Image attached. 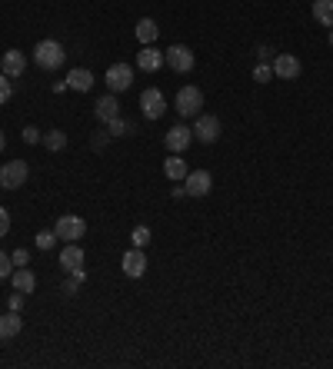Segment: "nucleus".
Returning a JSON list of instances; mask_svg holds the SVG:
<instances>
[{
  "instance_id": "1",
  "label": "nucleus",
  "mask_w": 333,
  "mask_h": 369,
  "mask_svg": "<svg viewBox=\"0 0 333 369\" xmlns=\"http://www.w3.org/2000/svg\"><path fill=\"white\" fill-rule=\"evenodd\" d=\"M64 47L57 43V40H40L37 47H34V64L40 70H57V67L64 64Z\"/></svg>"
},
{
  "instance_id": "2",
  "label": "nucleus",
  "mask_w": 333,
  "mask_h": 369,
  "mask_svg": "<svg viewBox=\"0 0 333 369\" xmlns=\"http://www.w3.org/2000/svg\"><path fill=\"white\" fill-rule=\"evenodd\" d=\"M27 177H30L27 160H7L4 170H0V187H4V190H20L27 183Z\"/></svg>"
},
{
  "instance_id": "3",
  "label": "nucleus",
  "mask_w": 333,
  "mask_h": 369,
  "mask_svg": "<svg viewBox=\"0 0 333 369\" xmlns=\"http://www.w3.org/2000/svg\"><path fill=\"white\" fill-rule=\"evenodd\" d=\"M164 64L170 67V70H177V74H190L193 64H197V57H193L190 47L174 43V47H166V51H164Z\"/></svg>"
},
{
  "instance_id": "4",
  "label": "nucleus",
  "mask_w": 333,
  "mask_h": 369,
  "mask_svg": "<svg viewBox=\"0 0 333 369\" xmlns=\"http://www.w3.org/2000/svg\"><path fill=\"white\" fill-rule=\"evenodd\" d=\"M174 107H177L180 116H197L200 110H204V93H200L197 87H180Z\"/></svg>"
},
{
  "instance_id": "5",
  "label": "nucleus",
  "mask_w": 333,
  "mask_h": 369,
  "mask_svg": "<svg viewBox=\"0 0 333 369\" xmlns=\"http://www.w3.org/2000/svg\"><path fill=\"white\" fill-rule=\"evenodd\" d=\"M53 233H57V240H67V243H77L87 236V220L80 217H60L57 220V227H53Z\"/></svg>"
},
{
  "instance_id": "6",
  "label": "nucleus",
  "mask_w": 333,
  "mask_h": 369,
  "mask_svg": "<svg viewBox=\"0 0 333 369\" xmlns=\"http://www.w3.org/2000/svg\"><path fill=\"white\" fill-rule=\"evenodd\" d=\"M107 87H110V93H124V90L133 87V67L130 64H114L107 67Z\"/></svg>"
},
{
  "instance_id": "7",
  "label": "nucleus",
  "mask_w": 333,
  "mask_h": 369,
  "mask_svg": "<svg viewBox=\"0 0 333 369\" xmlns=\"http://www.w3.org/2000/svg\"><path fill=\"white\" fill-rule=\"evenodd\" d=\"M193 137L200 143H217L220 140V116L214 114H197V123H193Z\"/></svg>"
},
{
  "instance_id": "8",
  "label": "nucleus",
  "mask_w": 333,
  "mask_h": 369,
  "mask_svg": "<svg viewBox=\"0 0 333 369\" xmlns=\"http://www.w3.org/2000/svg\"><path fill=\"white\" fill-rule=\"evenodd\" d=\"M164 110H166L164 93H160L157 87L143 90V93H141V114L147 116V120H160V116H164Z\"/></svg>"
},
{
  "instance_id": "9",
  "label": "nucleus",
  "mask_w": 333,
  "mask_h": 369,
  "mask_svg": "<svg viewBox=\"0 0 333 369\" xmlns=\"http://www.w3.org/2000/svg\"><path fill=\"white\" fill-rule=\"evenodd\" d=\"M190 140H193V130L187 127V123L170 127V130H166V137H164V143H166V150H170V153H183L187 147H190Z\"/></svg>"
},
{
  "instance_id": "10",
  "label": "nucleus",
  "mask_w": 333,
  "mask_h": 369,
  "mask_svg": "<svg viewBox=\"0 0 333 369\" xmlns=\"http://www.w3.org/2000/svg\"><path fill=\"white\" fill-rule=\"evenodd\" d=\"M120 267H124V273H127L130 280H141L143 273H147V256H143L141 246L127 250V253H124V260H120Z\"/></svg>"
},
{
  "instance_id": "11",
  "label": "nucleus",
  "mask_w": 333,
  "mask_h": 369,
  "mask_svg": "<svg viewBox=\"0 0 333 369\" xmlns=\"http://www.w3.org/2000/svg\"><path fill=\"white\" fill-rule=\"evenodd\" d=\"M183 187H187V196H207L210 187H214V177L207 170H193V173L183 177Z\"/></svg>"
},
{
  "instance_id": "12",
  "label": "nucleus",
  "mask_w": 333,
  "mask_h": 369,
  "mask_svg": "<svg viewBox=\"0 0 333 369\" xmlns=\"http://www.w3.org/2000/svg\"><path fill=\"white\" fill-rule=\"evenodd\" d=\"M273 76L296 80V76H300V60H296L294 53H277V57H273Z\"/></svg>"
},
{
  "instance_id": "13",
  "label": "nucleus",
  "mask_w": 333,
  "mask_h": 369,
  "mask_svg": "<svg viewBox=\"0 0 333 369\" xmlns=\"http://www.w3.org/2000/svg\"><path fill=\"white\" fill-rule=\"evenodd\" d=\"M137 67H141L143 74H157V70L164 67V51H157L154 43H147V47L137 53Z\"/></svg>"
},
{
  "instance_id": "14",
  "label": "nucleus",
  "mask_w": 333,
  "mask_h": 369,
  "mask_svg": "<svg viewBox=\"0 0 333 369\" xmlns=\"http://www.w3.org/2000/svg\"><path fill=\"white\" fill-rule=\"evenodd\" d=\"M0 70L7 76H20L27 70V53L24 51H7L0 57Z\"/></svg>"
},
{
  "instance_id": "15",
  "label": "nucleus",
  "mask_w": 333,
  "mask_h": 369,
  "mask_svg": "<svg viewBox=\"0 0 333 369\" xmlns=\"http://www.w3.org/2000/svg\"><path fill=\"white\" fill-rule=\"evenodd\" d=\"M11 283H13V290H17V293H34V290H37V276H34V269H27V267L13 269Z\"/></svg>"
},
{
  "instance_id": "16",
  "label": "nucleus",
  "mask_w": 333,
  "mask_h": 369,
  "mask_svg": "<svg viewBox=\"0 0 333 369\" xmlns=\"http://www.w3.org/2000/svg\"><path fill=\"white\" fill-rule=\"evenodd\" d=\"M93 114H97V120H103V123L117 120V116H120V103H117V93H107V97H100V100H97V107H93Z\"/></svg>"
},
{
  "instance_id": "17",
  "label": "nucleus",
  "mask_w": 333,
  "mask_h": 369,
  "mask_svg": "<svg viewBox=\"0 0 333 369\" xmlns=\"http://www.w3.org/2000/svg\"><path fill=\"white\" fill-rule=\"evenodd\" d=\"M84 260H87V256H84V250H80L77 243H67L64 250H60V267H64L67 273L80 269V267H84Z\"/></svg>"
},
{
  "instance_id": "18",
  "label": "nucleus",
  "mask_w": 333,
  "mask_h": 369,
  "mask_svg": "<svg viewBox=\"0 0 333 369\" xmlns=\"http://www.w3.org/2000/svg\"><path fill=\"white\" fill-rule=\"evenodd\" d=\"M20 330H24V319H20L17 309H11V313H4V316H0V340H13Z\"/></svg>"
},
{
  "instance_id": "19",
  "label": "nucleus",
  "mask_w": 333,
  "mask_h": 369,
  "mask_svg": "<svg viewBox=\"0 0 333 369\" xmlns=\"http://www.w3.org/2000/svg\"><path fill=\"white\" fill-rule=\"evenodd\" d=\"M133 34H137V40H141L143 47H147V43H154V40L160 37V27H157V20H150V17H141Z\"/></svg>"
},
{
  "instance_id": "20",
  "label": "nucleus",
  "mask_w": 333,
  "mask_h": 369,
  "mask_svg": "<svg viewBox=\"0 0 333 369\" xmlns=\"http://www.w3.org/2000/svg\"><path fill=\"white\" fill-rule=\"evenodd\" d=\"M67 87L80 90V93H87V90L93 87V74H90V70H84V67H74V70L67 74Z\"/></svg>"
},
{
  "instance_id": "21",
  "label": "nucleus",
  "mask_w": 333,
  "mask_h": 369,
  "mask_svg": "<svg viewBox=\"0 0 333 369\" xmlns=\"http://www.w3.org/2000/svg\"><path fill=\"white\" fill-rule=\"evenodd\" d=\"M164 173H166V180H177V183H180V180L187 177L190 170H187V160H183L180 153H174L170 160H164Z\"/></svg>"
},
{
  "instance_id": "22",
  "label": "nucleus",
  "mask_w": 333,
  "mask_h": 369,
  "mask_svg": "<svg viewBox=\"0 0 333 369\" xmlns=\"http://www.w3.org/2000/svg\"><path fill=\"white\" fill-rule=\"evenodd\" d=\"M313 20L320 27H333V0H313Z\"/></svg>"
},
{
  "instance_id": "23",
  "label": "nucleus",
  "mask_w": 333,
  "mask_h": 369,
  "mask_svg": "<svg viewBox=\"0 0 333 369\" xmlns=\"http://www.w3.org/2000/svg\"><path fill=\"white\" fill-rule=\"evenodd\" d=\"M44 147H47L51 153H60L67 147V133L64 130H51V133L44 137Z\"/></svg>"
},
{
  "instance_id": "24",
  "label": "nucleus",
  "mask_w": 333,
  "mask_h": 369,
  "mask_svg": "<svg viewBox=\"0 0 333 369\" xmlns=\"http://www.w3.org/2000/svg\"><path fill=\"white\" fill-rule=\"evenodd\" d=\"M53 246H57V233H53V229H40L37 233V250L47 253V250H53Z\"/></svg>"
},
{
  "instance_id": "25",
  "label": "nucleus",
  "mask_w": 333,
  "mask_h": 369,
  "mask_svg": "<svg viewBox=\"0 0 333 369\" xmlns=\"http://www.w3.org/2000/svg\"><path fill=\"white\" fill-rule=\"evenodd\" d=\"M130 240H133V246H147V243H150V229L147 227H133V233H130Z\"/></svg>"
},
{
  "instance_id": "26",
  "label": "nucleus",
  "mask_w": 333,
  "mask_h": 369,
  "mask_svg": "<svg viewBox=\"0 0 333 369\" xmlns=\"http://www.w3.org/2000/svg\"><path fill=\"white\" fill-rule=\"evenodd\" d=\"M254 80H256V83H270V80H273V67L256 64L254 67Z\"/></svg>"
},
{
  "instance_id": "27",
  "label": "nucleus",
  "mask_w": 333,
  "mask_h": 369,
  "mask_svg": "<svg viewBox=\"0 0 333 369\" xmlns=\"http://www.w3.org/2000/svg\"><path fill=\"white\" fill-rule=\"evenodd\" d=\"M11 93H13V90H11V76H7V74H0V107H4L7 100H11Z\"/></svg>"
},
{
  "instance_id": "28",
  "label": "nucleus",
  "mask_w": 333,
  "mask_h": 369,
  "mask_svg": "<svg viewBox=\"0 0 333 369\" xmlns=\"http://www.w3.org/2000/svg\"><path fill=\"white\" fill-rule=\"evenodd\" d=\"M11 273H13V260L4 253V250H0V280H7Z\"/></svg>"
},
{
  "instance_id": "29",
  "label": "nucleus",
  "mask_w": 333,
  "mask_h": 369,
  "mask_svg": "<svg viewBox=\"0 0 333 369\" xmlns=\"http://www.w3.org/2000/svg\"><path fill=\"white\" fill-rule=\"evenodd\" d=\"M11 260H13V267H27V263H30V253H27V250H13Z\"/></svg>"
},
{
  "instance_id": "30",
  "label": "nucleus",
  "mask_w": 333,
  "mask_h": 369,
  "mask_svg": "<svg viewBox=\"0 0 333 369\" xmlns=\"http://www.w3.org/2000/svg\"><path fill=\"white\" fill-rule=\"evenodd\" d=\"M44 137H40L37 127H24V143H40Z\"/></svg>"
},
{
  "instance_id": "31",
  "label": "nucleus",
  "mask_w": 333,
  "mask_h": 369,
  "mask_svg": "<svg viewBox=\"0 0 333 369\" xmlns=\"http://www.w3.org/2000/svg\"><path fill=\"white\" fill-rule=\"evenodd\" d=\"M7 229H11V213L0 206V236H7Z\"/></svg>"
},
{
  "instance_id": "32",
  "label": "nucleus",
  "mask_w": 333,
  "mask_h": 369,
  "mask_svg": "<svg viewBox=\"0 0 333 369\" xmlns=\"http://www.w3.org/2000/svg\"><path fill=\"white\" fill-rule=\"evenodd\" d=\"M110 133H130V127L120 120V116H117V120H110Z\"/></svg>"
},
{
  "instance_id": "33",
  "label": "nucleus",
  "mask_w": 333,
  "mask_h": 369,
  "mask_svg": "<svg viewBox=\"0 0 333 369\" xmlns=\"http://www.w3.org/2000/svg\"><path fill=\"white\" fill-rule=\"evenodd\" d=\"M77 286H80V280H67V283H64V293L74 296V293H77Z\"/></svg>"
},
{
  "instance_id": "34",
  "label": "nucleus",
  "mask_w": 333,
  "mask_h": 369,
  "mask_svg": "<svg viewBox=\"0 0 333 369\" xmlns=\"http://www.w3.org/2000/svg\"><path fill=\"white\" fill-rule=\"evenodd\" d=\"M20 303H24V293L13 296V300H11V309H20Z\"/></svg>"
},
{
  "instance_id": "35",
  "label": "nucleus",
  "mask_w": 333,
  "mask_h": 369,
  "mask_svg": "<svg viewBox=\"0 0 333 369\" xmlns=\"http://www.w3.org/2000/svg\"><path fill=\"white\" fill-rule=\"evenodd\" d=\"M0 153H4V133H0Z\"/></svg>"
},
{
  "instance_id": "36",
  "label": "nucleus",
  "mask_w": 333,
  "mask_h": 369,
  "mask_svg": "<svg viewBox=\"0 0 333 369\" xmlns=\"http://www.w3.org/2000/svg\"><path fill=\"white\" fill-rule=\"evenodd\" d=\"M330 43H333V30H330Z\"/></svg>"
}]
</instances>
